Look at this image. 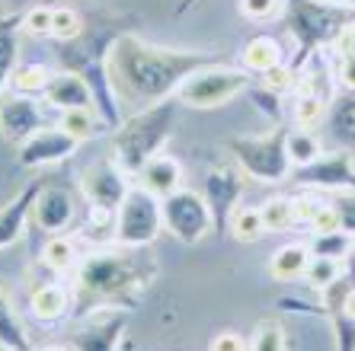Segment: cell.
Masks as SVG:
<instances>
[{
	"mask_svg": "<svg viewBox=\"0 0 355 351\" xmlns=\"http://www.w3.org/2000/svg\"><path fill=\"white\" fill-rule=\"evenodd\" d=\"M208 64H215V55L208 51L160 48L138 35H119L106 55L109 80H112L119 102H128L135 109H148L173 99L182 80Z\"/></svg>",
	"mask_w": 355,
	"mask_h": 351,
	"instance_id": "1",
	"label": "cell"
},
{
	"mask_svg": "<svg viewBox=\"0 0 355 351\" xmlns=\"http://www.w3.org/2000/svg\"><path fill=\"white\" fill-rule=\"evenodd\" d=\"M176 115H180V99H166L157 106L138 109L132 118H125L116 131H112V160L122 166L132 179H138V172L160 156L164 144L170 141L176 128Z\"/></svg>",
	"mask_w": 355,
	"mask_h": 351,
	"instance_id": "2",
	"label": "cell"
},
{
	"mask_svg": "<svg viewBox=\"0 0 355 351\" xmlns=\"http://www.w3.org/2000/svg\"><path fill=\"white\" fill-rule=\"evenodd\" d=\"M154 278V265L138 255V249H93L77 265V285L83 294L99 300H116L144 287Z\"/></svg>",
	"mask_w": 355,
	"mask_h": 351,
	"instance_id": "3",
	"label": "cell"
},
{
	"mask_svg": "<svg viewBox=\"0 0 355 351\" xmlns=\"http://www.w3.org/2000/svg\"><path fill=\"white\" fill-rule=\"evenodd\" d=\"M164 230V198L135 182L116 211V243L125 249H148Z\"/></svg>",
	"mask_w": 355,
	"mask_h": 351,
	"instance_id": "4",
	"label": "cell"
},
{
	"mask_svg": "<svg viewBox=\"0 0 355 351\" xmlns=\"http://www.w3.org/2000/svg\"><path fill=\"white\" fill-rule=\"evenodd\" d=\"M247 87H250V71L215 61V64L198 67L196 74L186 77L182 87L176 90V99H180V106L189 109H218L224 102L237 99Z\"/></svg>",
	"mask_w": 355,
	"mask_h": 351,
	"instance_id": "5",
	"label": "cell"
},
{
	"mask_svg": "<svg viewBox=\"0 0 355 351\" xmlns=\"http://www.w3.org/2000/svg\"><path fill=\"white\" fill-rule=\"evenodd\" d=\"M231 154L240 163V170L263 186L285 182L295 170V163L288 160V150H285V131H272L266 138H234Z\"/></svg>",
	"mask_w": 355,
	"mask_h": 351,
	"instance_id": "6",
	"label": "cell"
},
{
	"mask_svg": "<svg viewBox=\"0 0 355 351\" xmlns=\"http://www.w3.org/2000/svg\"><path fill=\"white\" fill-rule=\"evenodd\" d=\"M211 227H215V221H211L205 195H198L192 188H180V192L164 198V230H170L180 243H202Z\"/></svg>",
	"mask_w": 355,
	"mask_h": 351,
	"instance_id": "7",
	"label": "cell"
},
{
	"mask_svg": "<svg viewBox=\"0 0 355 351\" xmlns=\"http://www.w3.org/2000/svg\"><path fill=\"white\" fill-rule=\"evenodd\" d=\"M291 179L314 192H355V160L346 150L320 154L314 163L295 166Z\"/></svg>",
	"mask_w": 355,
	"mask_h": 351,
	"instance_id": "8",
	"label": "cell"
},
{
	"mask_svg": "<svg viewBox=\"0 0 355 351\" xmlns=\"http://www.w3.org/2000/svg\"><path fill=\"white\" fill-rule=\"evenodd\" d=\"M132 176L122 170V166L109 156V160H99V163L87 166L80 176V188L90 208H103V211H119L122 198L128 195V188L135 182H128Z\"/></svg>",
	"mask_w": 355,
	"mask_h": 351,
	"instance_id": "9",
	"label": "cell"
},
{
	"mask_svg": "<svg viewBox=\"0 0 355 351\" xmlns=\"http://www.w3.org/2000/svg\"><path fill=\"white\" fill-rule=\"evenodd\" d=\"M77 147H80V141L71 138L61 125H45V128H39L29 141L19 144L17 160L26 170H42V166H55V163L71 160V156L77 154Z\"/></svg>",
	"mask_w": 355,
	"mask_h": 351,
	"instance_id": "10",
	"label": "cell"
},
{
	"mask_svg": "<svg viewBox=\"0 0 355 351\" xmlns=\"http://www.w3.org/2000/svg\"><path fill=\"white\" fill-rule=\"evenodd\" d=\"M39 128H45V115H42L39 102L33 96L7 90L0 99V134L19 147L23 141H29Z\"/></svg>",
	"mask_w": 355,
	"mask_h": 351,
	"instance_id": "11",
	"label": "cell"
},
{
	"mask_svg": "<svg viewBox=\"0 0 355 351\" xmlns=\"http://www.w3.org/2000/svg\"><path fill=\"white\" fill-rule=\"evenodd\" d=\"M205 201L208 211H211V221H215V230L224 233V227L231 224V214L237 211V201L243 195V179L240 172H234L231 166H215V170L205 176Z\"/></svg>",
	"mask_w": 355,
	"mask_h": 351,
	"instance_id": "12",
	"label": "cell"
},
{
	"mask_svg": "<svg viewBox=\"0 0 355 351\" xmlns=\"http://www.w3.org/2000/svg\"><path fill=\"white\" fill-rule=\"evenodd\" d=\"M128 316L125 313H99L90 316L87 323L67 335V348L71 351H116L119 339H122Z\"/></svg>",
	"mask_w": 355,
	"mask_h": 351,
	"instance_id": "13",
	"label": "cell"
},
{
	"mask_svg": "<svg viewBox=\"0 0 355 351\" xmlns=\"http://www.w3.org/2000/svg\"><path fill=\"white\" fill-rule=\"evenodd\" d=\"M42 96H45L49 106L58 109V112H67V109H93L96 106V102H93L90 83H87V77H83L80 71H55Z\"/></svg>",
	"mask_w": 355,
	"mask_h": 351,
	"instance_id": "14",
	"label": "cell"
},
{
	"mask_svg": "<svg viewBox=\"0 0 355 351\" xmlns=\"http://www.w3.org/2000/svg\"><path fill=\"white\" fill-rule=\"evenodd\" d=\"M74 214H77V204L74 195L64 192V188H55V186H42L39 198H35V208H33V217L45 233H61L74 224Z\"/></svg>",
	"mask_w": 355,
	"mask_h": 351,
	"instance_id": "15",
	"label": "cell"
},
{
	"mask_svg": "<svg viewBox=\"0 0 355 351\" xmlns=\"http://www.w3.org/2000/svg\"><path fill=\"white\" fill-rule=\"evenodd\" d=\"M39 192H42L39 182H29L19 195H13L0 208V249H10L13 243H19V240L26 237V224L33 217Z\"/></svg>",
	"mask_w": 355,
	"mask_h": 351,
	"instance_id": "16",
	"label": "cell"
},
{
	"mask_svg": "<svg viewBox=\"0 0 355 351\" xmlns=\"http://www.w3.org/2000/svg\"><path fill=\"white\" fill-rule=\"evenodd\" d=\"M295 35L304 39V45H317V42H327V39H336L339 29H343V19H339L336 10L330 7H317L311 0L301 3V10H295Z\"/></svg>",
	"mask_w": 355,
	"mask_h": 351,
	"instance_id": "17",
	"label": "cell"
},
{
	"mask_svg": "<svg viewBox=\"0 0 355 351\" xmlns=\"http://www.w3.org/2000/svg\"><path fill=\"white\" fill-rule=\"evenodd\" d=\"M138 182L148 188V192H154L157 198H166V195H173V192L182 188V166L176 163L173 156L160 154L138 172Z\"/></svg>",
	"mask_w": 355,
	"mask_h": 351,
	"instance_id": "18",
	"label": "cell"
},
{
	"mask_svg": "<svg viewBox=\"0 0 355 351\" xmlns=\"http://www.w3.org/2000/svg\"><path fill=\"white\" fill-rule=\"evenodd\" d=\"M240 61L250 74H269L272 67L285 64V48L275 35H253L240 51Z\"/></svg>",
	"mask_w": 355,
	"mask_h": 351,
	"instance_id": "19",
	"label": "cell"
},
{
	"mask_svg": "<svg viewBox=\"0 0 355 351\" xmlns=\"http://www.w3.org/2000/svg\"><path fill=\"white\" fill-rule=\"evenodd\" d=\"M311 246L304 243H285L279 246L272 253V259H269V275L275 278V281H282V285H291V281H297V278H304L307 265H311Z\"/></svg>",
	"mask_w": 355,
	"mask_h": 351,
	"instance_id": "20",
	"label": "cell"
},
{
	"mask_svg": "<svg viewBox=\"0 0 355 351\" xmlns=\"http://www.w3.org/2000/svg\"><path fill=\"white\" fill-rule=\"evenodd\" d=\"M19 26H23V17H17V13L0 17V99H3V93L10 90V77L17 71Z\"/></svg>",
	"mask_w": 355,
	"mask_h": 351,
	"instance_id": "21",
	"label": "cell"
},
{
	"mask_svg": "<svg viewBox=\"0 0 355 351\" xmlns=\"http://www.w3.org/2000/svg\"><path fill=\"white\" fill-rule=\"evenodd\" d=\"M67 291L61 285H42L33 291V297H29V310L35 313V316L42 319V323H55V319H61L67 313Z\"/></svg>",
	"mask_w": 355,
	"mask_h": 351,
	"instance_id": "22",
	"label": "cell"
},
{
	"mask_svg": "<svg viewBox=\"0 0 355 351\" xmlns=\"http://www.w3.org/2000/svg\"><path fill=\"white\" fill-rule=\"evenodd\" d=\"M0 348L7 351H29V335H26L23 319L17 316V310L10 307L7 294L0 291Z\"/></svg>",
	"mask_w": 355,
	"mask_h": 351,
	"instance_id": "23",
	"label": "cell"
},
{
	"mask_svg": "<svg viewBox=\"0 0 355 351\" xmlns=\"http://www.w3.org/2000/svg\"><path fill=\"white\" fill-rule=\"evenodd\" d=\"M227 230H231L234 240H240V243H257V240H263L266 233H269L263 224V211H259V208H250V204H237V211L231 214Z\"/></svg>",
	"mask_w": 355,
	"mask_h": 351,
	"instance_id": "24",
	"label": "cell"
},
{
	"mask_svg": "<svg viewBox=\"0 0 355 351\" xmlns=\"http://www.w3.org/2000/svg\"><path fill=\"white\" fill-rule=\"evenodd\" d=\"M51 74L55 71L45 64H17V71L10 77V90L23 93V96H39V93H45Z\"/></svg>",
	"mask_w": 355,
	"mask_h": 351,
	"instance_id": "25",
	"label": "cell"
},
{
	"mask_svg": "<svg viewBox=\"0 0 355 351\" xmlns=\"http://www.w3.org/2000/svg\"><path fill=\"white\" fill-rule=\"evenodd\" d=\"M346 275V262L343 259H327V255H311V265L304 271V281L317 291H327L330 285H336L339 278Z\"/></svg>",
	"mask_w": 355,
	"mask_h": 351,
	"instance_id": "26",
	"label": "cell"
},
{
	"mask_svg": "<svg viewBox=\"0 0 355 351\" xmlns=\"http://www.w3.org/2000/svg\"><path fill=\"white\" fill-rule=\"evenodd\" d=\"M285 150H288V160H291L295 166H307V163H314L317 156L323 154L320 141H317L307 128L285 134Z\"/></svg>",
	"mask_w": 355,
	"mask_h": 351,
	"instance_id": "27",
	"label": "cell"
},
{
	"mask_svg": "<svg viewBox=\"0 0 355 351\" xmlns=\"http://www.w3.org/2000/svg\"><path fill=\"white\" fill-rule=\"evenodd\" d=\"M42 262H45L51 271H71V265H77V246H74V240L55 233V237L45 243V249H42Z\"/></svg>",
	"mask_w": 355,
	"mask_h": 351,
	"instance_id": "28",
	"label": "cell"
},
{
	"mask_svg": "<svg viewBox=\"0 0 355 351\" xmlns=\"http://www.w3.org/2000/svg\"><path fill=\"white\" fill-rule=\"evenodd\" d=\"M259 211H263V224L269 233H282V230L295 227V204H291V198L275 195L259 204Z\"/></svg>",
	"mask_w": 355,
	"mask_h": 351,
	"instance_id": "29",
	"label": "cell"
},
{
	"mask_svg": "<svg viewBox=\"0 0 355 351\" xmlns=\"http://www.w3.org/2000/svg\"><path fill=\"white\" fill-rule=\"evenodd\" d=\"M58 125L77 141H90L93 134H99V118L93 115V109H67V112H61Z\"/></svg>",
	"mask_w": 355,
	"mask_h": 351,
	"instance_id": "30",
	"label": "cell"
},
{
	"mask_svg": "<svg viewBox=\"0 0 355 351\" xmlns=\"http://www.w3.org/2000/svg\"><path fill=\"white\" fill-rule=\"evenodd\" d=\"M323 115H327V96L304 87L295 99V122L301 125V128H311V125L320 122Z\"/></svg>",
	"mask_w": 355,
	"mask_h": 351,
	"instance_id": "31",
	"label": "cell"
},
{
	"mask_svg": "<svg viewBox=\"0 0 355 351\" xmlns=\"http://www.w3.org/2000/svg\"><path fill=\"white\" fill-rule=\"evenodd\" d=\"M330 128L339 141H346L355 147V93L346 99H339L330 112Z\"/></svg>",
	"mask_w": 355,
	"mask_h": 351,
	"instance_id": "32",
	"label": "cell"
},
{
	"mask_svg": "<svg viewBox=\"0 0 355 351\" xmlns=\"http://www.w3.org/2000/svg\"><path fill=\"white\" fill-rule=\"evenodd\" d=\"M83 35V19L74 7H55L51 17V39L58 42H77Z\"/></svg>",
	"mask_w": 355,
	"mask_h": 351,
	"instance_id": "33",
	"label": "cell"
},
{
	"mask_svg": "<svg viewBox=\"0 0 355 351\" xmlns=\"http://www.w3.org/2000/svg\"><path fill=\"white\" fill-rule=\"evenodd\" d=\"M352 249V237L349 233H314L311 253L314 255H327V259H346V253Z\"/></svg>",
	"mask_w": 355,
	"mask_h": 351,
	"instance_id": "34",
	"label": "cell"
},
{
	"mask_svg": "<svg viewBox=\"0 0 355 351\" xmlns=\"http://www.w3.org/2000/svg\"><path fill=\"white\" fill-rule=\"evenodd\" d=\"M333 335H336V351H355V319L343 313L339 307H330Z\"/></svg>",
	"mask_w": 355,
	"mask_h": 351,
	"instance_id": "35",
	"label": "cell"
},
{
	"mask_svg": "<svg viewBox=\"0 0 355 351\" xmlns=\"http://www.w3.org/2000/svg\"><path fill=\"white\" fill-rule=\"evenodd\" d=\"M240 13L253 23H269L282 13V0H240Z\"/></svg>",
	"mask_w": 355,
	"mask_h": 351,
	"instance_id": "36",
	"label": "cell"
},
{
	"mask_svg": "<svg viewBox=\"0 0 355 351\" xmlns=\"http://www.w3.org/2000/svg\"><path fill=\"white\" fill-rule=\"evenodd\" d=\"M51 17H55V7H33L29 13H23V33L51 35Z\"/></svg>",
	"mask_w": 355,
	"mask_h": 351,
	"instance_id": "37",
	"label": "cell"
},
{
	"mask_svg": "<svg viewBox=\"0 0 355 351\" xmlns=\"http://www.w3.org/2000/svg\"><path fill=\"white\" fill-rule=\"evenodd\" d=\"M330 204L336 208V214H339L343 233H355V192H339Z\"/></svg>",
	"mask_w": 355,
	"mask_h": 351,
	"instance_id": "38",
	"label": "cell"
},
{
	"mask_svg": "<svg viewBox=\"0 0 355 351\" xmlns=\"http://www.w3.org/2000/svg\"><path fill=\"white\" fill-rule=\"evenodd\" d=\"M291 204H295V224H307V227H311V221H314L317 211L323 208V201L317 195H297V198H291Z\"/></svg>",
	"mask_w": 355,
	"mask_h": 351,
	"instance_id": "39",
	"label": "cell"
},
{
	"mask_svg": "<svg viewBox=\"0 0 355 351\" xmlns=\"http://www.w3.org/2000/svg\"><path fill=\"white\" fill-rule=\"evenodd\" d=\"M311 230H314V233H339V230H343V224H339L336 208L323 201V208L317 211L314 221H311Z\"/></svg>",
	"mask_w": 355,
	"mask_h": 351,
	"instance_id": "40",
	"label": "cell"
},
{
	"mask_svg": "<svg viewBox=\"0 0 355 351\" xmlns=\"http://www.w3.org/2000/svg\"><path fill=\"white\" fill-rule=\"evenodd\" d=\"M263 87L266 90H272V93H285V90H291V83H295V74H291V67L288 64H279V67H272L269 74H263Z\"/></svg>",
	"mask_w": 355,
	"mask_h": 351,
	"instance_id": "41",
	"label": "cell"
},
{
	"mask_svg": "<svg viewBox=\"0 0 355 351\" xmlns=\"http://www.w3.org/2000/svg\"><path fill=\"white\" fill-rule=\"evenodd\" d=\"M253 351H285V335L279 326H263L257 335V345Z\"/></svg>",
	"mask_w": 355,
	"mask_h": 351,
	"instance_id": "42",
	"label": "cell"
},
{
	"mask_svg": "<svg viewBox=\"0 0 355 351\" xmlns=\"http://www.w3.org/2000/svg\"><path fill=\"white\" fill-rule=\"evenodd\" d=\"M208 351H247V342H243V335L227 329V332H218L215 339H211Z\"/></svg>",
	"mask_w": 355,
	"mask_h": 351,
	"instance_id": "43",
	"label": "cell"
},
{
	"mask_svg": "<svg viewBox=\"0 0 355 351\" xmlns=\"http://www.w3.org/2000/svg\"><path fill=\"white\" fill-rule=\"evenodd\" d=\"M336 77H339V83H343L349 93H355V51H349V55L339 57Z\"/></svg>",
	"mask_w": 355,
	"mask_h": 351,
	"instance_id": "44",
	"label": "cell"
},
{
	"mask_svg": "<svg viewBox=\"0 0 355 351\" xmlns=\"http://www.w3.org/2000/svg\"><path fill=\"white\" fill-rule=\"evenodd\" d=\"M339 10H355V0H336Z\"/></svg>",
	"mask_w": 355,
	"mask_h": 351,
	"instance_id": "45",
	"label": "cell"
},
{
	"mask_svg": "<svg viewBox=\"0 0 355 351\" xmlns=\"http://www.w3.org/2000/svg\"><path fill=\"white\" fill-rule=\"evenodd\" d=\"M311 3H317V7H336V0H311Z\"/></svg>",
	"mask_w": 355,
	"mask_h": 351,
	"instance_id": "46",
	"label": "cell"
},
{
	"mask_svg": "<svg viewBox=\"0 0 355 351\" xmlns=\"http://www.w3.org/2000/svg\"><path fill=\"white\" fill-rule=\"evenodd\" d=\"M39 351H71V348H64V345H45V348H39Z\"/></svg>",
	"mask_w": 355,
	"mask_h": 351,
	"instance_id": "47",
	"label": "cell"
},
{
	"mask_svg": "<svg viewBox=\"0 0 355 351\" xmlns=\"http://www.w3.org/2000/svg\"><path fill=\"white\" fill-rule=\"evenodd\" d=\"M352 253H355V240H352Z\"/></svg>",
	"mask_w": 355,
	"mask_h": 351,
	"instance_id": "48",
	"label": "cell"
}]
</instances>
